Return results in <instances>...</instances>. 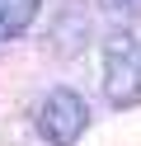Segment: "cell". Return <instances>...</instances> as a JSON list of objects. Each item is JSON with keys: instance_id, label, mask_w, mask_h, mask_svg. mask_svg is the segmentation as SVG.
<instances>
[{"instance_id": "cell-1", "label": "cell", "mask_w": 141, "mask_h": 146, "mask_svg": "<svg viewBox=\"0 0 141 146\" xmlns=\"http://www.w3.org/2000/svg\"><path fill=\"white\" fill-rule=\"evenodd\" d=\"M103 94L113 108L141 104V38L136 33H108L103 38Z\"/></svg>"}, {"instance_id": "cell-2", "label": "cell", "mask_w": 141, "mask_h": 146, "mask_svg": "<svg viewBox=\"0 0 141 146\" xmlns=\"http://www.w3.org/2000/svg\"><path fill=\"white\" fill-rule=\"evenodd\" d=\"M33 127L47 146H75L89 127V104H85L75 90L56 85L38 99V113H33Z\"/></svg>"}, {"instance_id": "cell-3", "label": "cell", "mask_w": 141, "mask_h": 146, "mask_svg": "<svg viewBox=\"0 0 141 146\" xmlns=\"http://www.w3.org/2000/svg\"><path fill=\"white\" fill-rule=\"evenodd\" d=\"M38 10H42V0H0V42L28 33V24L38 19Z\"/></svg>"}, {"instance_id": "cell-4", "label": "cell", "mask_w": 141, "mask_h": 146, "mask_svg": "<svg viewBox=\"0 0 141 146\" xmlns=\"http://www.w3.org/2000/svg\"><path fill=\"white\" fill-rule=\"evenodd\" d=\"M103 10L122 14V19H141V0H103Z\"/></svg>"}]
</instances>
